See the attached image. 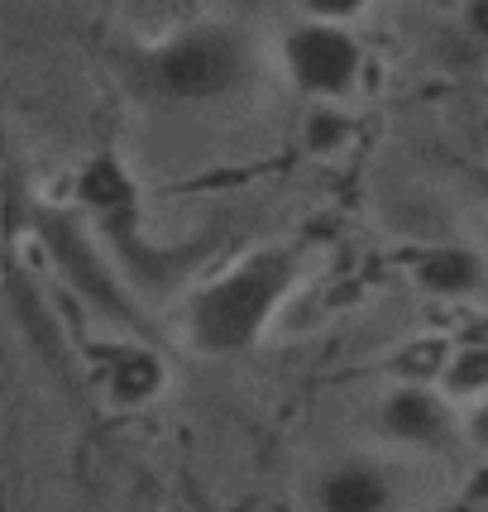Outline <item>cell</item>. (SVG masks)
I'll return each instance as SVG.
<instances>
[{"mask_svg": "<svg viewBox=\"0 0 488 512\" xmlns=\"http://www.w3.org/2000/svg\"><path fill=\"white\" fill-rule=\"evenodd\" d=\"M297 283V254L292 249H264L244 259L235 273L216 278L192 307V340L206 355H244L259 345L264 326L283 307L288 288Z\"/></svg>", "mask_w": 488, "mask_h": 512, "instance_id": "cell-1", "label": "cell"}, {"mask_svg": "<svg viewBox=\"0 0 488 512\" xmlns=\"http://www.w3.org/2000/svg\"><path fill=\"white\" fill-rule=\"evenodd\" d=\"M144 72H149V87L168 101H216L244 82L249 53L240 34L201 24L158 48Z\"/></svg>", "mask_w": 488, "mask_h": 512, "instance_id": "cell-2", "label": "cell"}, {"mask_svg": "<svg viewBox=\"0 0 488 512\" xmlns=\"http://www.w3.org/2000/svg\"><path fill=\"white\" fill-rule=\"evenodd\" d=\"M34 230H39V240H44L53 268L63 273V283L77 292L87 307H96L101 316H111V321L130 326V331H149L144 312L130 302L125 283L115 278V268L106 264V254L91 245V235L82 230V221H77V216L44 206V211H34Z\"/></svg>", "mask_w": 488, "mask_h": 512, "instance_id": "cell-3", "label": "cell"}, {"mask_svg": "<svg viewBox=\"0 0 488 512\" xmlns=\"http://www.w3.org/2000/svg\"><path fill=\"white\" fill-rule=\"evenodd\" d=\"M283 58L297 91H307L316 101H335V96H350L364 72V53L359 39L345 24H321V20H302L288 29L283 39Z\"/></svg>", "mask_w": 488, "mask_h": 512, "instance_id": "cell-4", "label": "cell"}, {"mask_svg": "<svg viewBox=\"0 0 488 512\" xmlns=\"http://www.w3.org/2000/svg\"><path fill=\"white\" fill-rule=\"evenodd\" d=\"M378 422H383V431L393 441L417 446V450H441L455 436V422H450L445 402L436 393H426V388H398L393 398L383 402Z\"/></svg>", "mask_w": 488, "mask_h": 512, "instance_id": "cell-5", "label": "cell"}, {"mask_svg": "<svg viewBox=\"0 0 488 512\" xmlns=\"http://www.w3.org/2000/svg\"><path fill=\"white\" fill-rule=\"evenodd\" d=\"M417 283L431 297H450V302H469L488 288V264L484 254H474L465 245H436L417 254Z\"/></svg>", "mask_w": 488, "mask_h": 512, "instance_id": "cell-6", "label": "cell"}, {"mask_svg": "<svg viewBox=\"0 0 488 512\" xmlns=\"http://www.w3.org/2000/svg\"><path fill=\"white\" fill-rule=\"evenodd\" d=\"M393 503V484H388V474L374 465H335L321 474V484H316V508L321 512H383Z\"/></svg>", "mask_w": 488, "mask_h": 512, "instance_id": "cell-7", "label": "cell"}, {"mask_svg": "<svg viewBox=\"0 0 488 512\" xmlns=\"http://www.w3.org/2000/svg\"><path fill=\"white\" fill-rule=\"evenodd\" d=\"M106 393L120 407H144L163 393V359L149 345H120L106 364Z\"/></svg>", "mask_w": 488, "mask_h": 512, "instance_id": "cell-8", "label": "cell"}, {"mask_svg": "<svg viewBox=\"0 0 488 512\" xmlns=\"http://www.w3.org/2000/svg\"><path fill=\"white\" fill-rule=\"evenodd\" d=\"M445 388L460 398H479L488 393V345H465L460 355L445 364Z\"/></svg>", "mask_w": 488, "mask_h": 512, "instance_id": "cell-9", "label": "cell"}, {"mask_svg": "<svg viewBox=\"0 0 488 512\" xmlns=\"http://www.w3.org/2000/svg\"><path fill=\"white\" fill-rule=\"evenodd\" d=\"M460 24H465V34L474 39L479 48H488V0H474L460 10Z\"/></svg>", "mask_w": 488, "mask_h": 512, "instance_id": "cell-10", "label": "cell"}, {"mask_svg": "<svg viewBox=\"0 0 488 512\" xmlns=\"http://www.w3.org/2000/svg\"><path fill=\"white\" fill-rule=\"evenodd\" d=\"M345 134V125H335V120H326V125H316V134H311V144L316 149H331V139H340Z\"/></svg>", "mask_w": 488, "mask_h": 512, "instance_id": "cell-11", "label": "cell"}, {"mask_svg": "<svg viewBox=\"0 0 488 512\" xmlns=\"http://www.w3.org/2000/svg\"><path fill=\"white\" fill-rule=\"evenodd\" d=\"M469 436L479 441V446H488V402L474 412V422H469Z\"/></svg>", "mask_w": 488, "mask_h": 512, "instance_id": "cell-12", "label": "cell"}, {"mask_svg": "<svg viewBox=\"0 0 488 512\" xmlns=\"http://www.w3.org/2000/svg\"><path fill=\"white\" fill-rule=\"evenodd\" d=\"M445 512H469V508H445Z\"/></svg>", "mask_w": 488, "mask_h": 512, "instance_id": "cell-13", "label": "cell"}]
</instances>
